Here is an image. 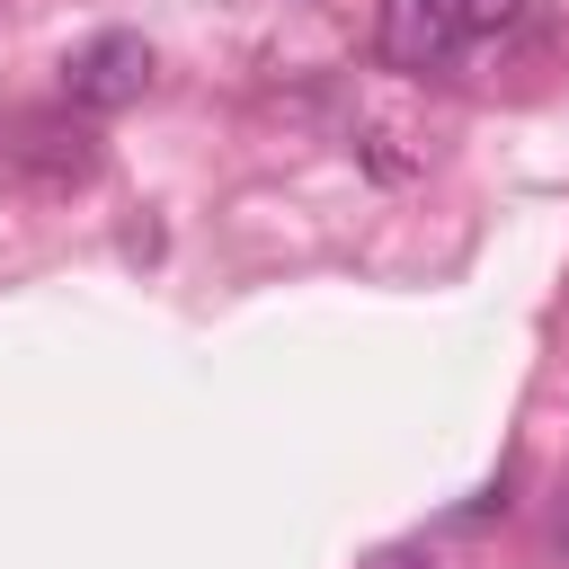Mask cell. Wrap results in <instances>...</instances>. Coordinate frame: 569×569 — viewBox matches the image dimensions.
Wrapping results in <instances>:
<instances>
[{
	"label": "cell",
	"mask_w": 569,
	"mask_h": 569,
	"mask_svg": "<svg viewBox=\"0 0 569 569\" xmlns=\"http://www.w3.org/2000/svg\"><path fill=\"white\" fill-rule=\"evenodd\" d=\"M151 89V44L142 36H89L71 62H62V107H80V116H116V107H133Z\"/></svg>",
	"instance_id": "7a4b0ae2"
},
{
	"label": "cell",
	"mask_w": 569,
	"mask_h": 569,
	"mask_svg": "<svg viewBox=\"0 0 569 569\" xmlns=\"http://www.w3.org/2000/svg\"><path fill=\"white\" fill-rule=\"evenodd\" d=\"M533 0H382V62L391 71H453L471 44L507 36Z\"/></svg>",
	"instance_id": "6da1fadb"
},
{
	"label": "cell",
	"mask_w": 569,
	"mask_h": 569,
	"mask_svg": "<svg viewBox=\"0 0 569 569\" xmlns=\"http://www.w3.org/2000/svg\"><path fill=\"white\" fill-rule=\"evenodd\" d=\"M44 187H80L89 169H98V142L80 133V124H62V116H36V124H18V142H9Z\"/></svg>",
	"instance_id": "3957f363"
},
{
	"label": "cell",
	"mask_w": 569,
	"mask_h": 569,
	"mask_svg": "<svg viewBox=\"0 0 569 569\" xmlns=\"http://www.w3.org/2000/svg\"><path fill=\"white\" fill-rule=\"evenodd\" d=\"M382 569H436V560H382Z\"/></svg>",
	"instance_id": "277c9868"
}]
</instances>
